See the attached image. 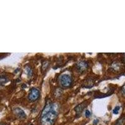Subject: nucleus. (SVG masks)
I'll return each mask as SVG.
<instances>
[{
  "mask_svg": "<svg viewBox=\"0 0 125 125\" xmlns=\"http://www.w3.org/2000/svg\"><path fill=\"white\" fill-rule=\"evenodd\" d=\"M56 106L53 103H48L43 109L40 118L41 125H53L56 120L58 112Z\"/></svg>",
  "mask_w": 125,
  "mask_h": 125,
  "instance_id": "nucleus-1",
  "label": "nucleus"
},
{
  "mask_svg": "<svg viewBox=\"0 0 125 125\" xmlns=\"http://www.w3.org/2000/svg\"><path fill=\"white\" fill-rule=\"evenodd\" d=\"M59 83L60 85L64 88H68L71 85L72 78L69 74H63L59 78Z\"/></svg>",
  "mask_w": 125,
  "mask_h": 125,
  "instance_id": "nucleus-2",
  "label": "nucleus"
},
{
  "mask_svg": "<svg viewBox=\"0 0 125 125\" xmlns=\"http://www.w3.org/2000/svg\"><path fill=\"white\" fill-rule=\"evenodd\" d=\"M40 96V91L36 88H33L30 90L28 98L30 101H35L38 100Z\"/></svg>",
  "mask_w": 125,
  "mask_h": 125,
  "instance_id": "nucleus-3",
  "label": "nucleus"
},
{
  "mask_svg": "<svg viewBox=\"0 0 125 125\" xmlns=\"http://www.w3.org/2000/svg\"><path fill=\"white\" fill-rule=\"evenodd\" d=\"M88 67V62L85 61H78L76 64V68L80 72H83L85 71Z\"/></svg>",
  "mask_w": 125,
  "mask_h": 125,
  "instance_id": "nucleus-4",
  "label": "nucleus"
},
{
  "mask_svg": "<svg viewBox=\"0 0 125 125\" xmlns=\"http://www.w3.org/2000/svg\"><path fill=\"white\" fill-rule=\"evenodd\" d=\"M13 113L20 119H24L26 117V115L24 113V111L20 108H18V107L14 108L13 109Z\"/></svg>",
  "mask_w": 125,
  "mask_h": 125,
  "instance_id": "nucleus-5",
  "label": "nucleus"
},
{
  "mask_svg": "<svg viewBox=\"0 0 125 125\" xmlns=\"http://www.w3.org/2000/svg\"><path fill=\"white\" fill-rule=\"evenodd\" d=\"M84 107H85V104H84V103H82L78 104V106H76L74 108V111L76 112V114L78 115H80L81 113H82Z\"/></svg>",
  "mask_w": 125,
  "mask_h": 125,
  "instance_id": "nucleus-6",
  "label": "nucleus"
},
{
  "mask_svg": "<svg viewBox=\"0 0 125 125\" xmlns=\"http://www.w3.org/2000/svg\"><path fill=\"white\" fill-rule=\"evenodd\" d=\"M9 79L7 76L4 75H0V86L4 85L8 82Z\"/></svg>",
  "mask_w": 125,
  "mask_h": 125,
  "instance_id": "nucleus-7",
  "label": "nucleus"
},
{
  "mask_svg": "<svg viewBox=\"0 0 125 125\" xmlns=\"http://www.w3.org/2000/svg\"><path fill=\"white\" fill-rule=\"evenodd\" d=\"M125 118L124 117H121L117 121L116 123V125H123L124 123H125Z\"/></svg>",
  "mask_w": 125,
  "mask_h": 125,
  "instance_id": "nucleus-8",
  "label": "nucleus"
},
{
  "mask_svg": "<svg viewBox=\"0 0 125 125\" xmlns=\"http://www.w3.org/2000/svg\"><path fill=\"white\" fill-rule=\"evenodd\" d=\"M26 74H27L28 77L31 76L32 74H33V70H32V69L30 67H27L26 68Z\"/></svg>",
  "mask_w": 125,
  "mask_h": 125,
  "instance_id": "nucleus-9",
  "label": "nucleus"
},
{
  "mask_svg": "<svg viewBox=\"0 0 125 125\" xmlns=\"http://www.w3.org/2000/svg\"><path fill=\"white\" fill-rule=\"evenodd\" d=\"M119 109H120V106L115 107V109L113 110V113L114 114H115V115H117V114L118 113V112H119Z\"/></svg>",
  "mask_w": 125,
  "mask_h": 125,
  "instance_id": "nucleus-10",
  "label": "nucleus"
},
{
  "mask_svg": "<svg viewBox=\"0 0 125 125\" xmlns=\"http://www.w3.org/2000/svg\"><path fill=\"white\" fill-rule=\"evenodd\" d=\"M48 65V62H46V61H44V62L43 63V66H42L43 70H45L46 68H47Z\"/></svg>",
  "mask_w": 125,
  "mask_h": 125,
  "instance_id": "nucleus-11",
  "label": "nucleus"
},
{
  "mask_svg": "<svg viewBox=\"0 0 125 125\" xmlns=\"http://www.w3.org/2000/svg\"><path fill=\"white\" fill-rule=\"evenodd\" d=\"M121 92L123 95L124 96H125V84L122 87V88H121Z\"/></svg>",
  "mask_w": 125,
  "mask_h": 125,
  "instance_id": "nucleus-12",
  "label": "nucleus"
},
{
  "mask_svg": "<svg viewBox=\"0 0 125 125\" xmlns=\"http://www.w3.org/2000/svg\"><path fill=\"white\" fill-rule=\"evenodd\" d=\"M91 115V113H90V111H89V110H86V112H85V116L86 117H89Z\"/></svg>",
  "mask_w": 125,
  "mask_h": 125,
  "instance_id": "nucleus-13",
  "label": "nucleus"
},
{
  "mask_svg": "<svg viewBox=\"0 0 125 125\" xmlns=\"http://www.w3.org/2000/svg\"><path fill=\"white\" fill-rule=\"evenodd\" d=\"M98 123V119H94L93 121V125H96Z\"/></svg>",
  "mask_w": 125,
  "mask_h": 125,
  "instance_id": "nucleus-14",
  "label": "nucleus"
},
{
  "mask_svg": "<svg viewBox=\"0 0 125 125\" xmlns=\"http://www.w3.org/2000/svg\"><path fill=\"white\" fill-rule=\"evenodd\" d=\"M124 59H125V56H124Z\"/></svg>",
  "mask_w": 125,
  "mask_h": 125,
  "instance_id": "nucleus-15",
  "label": "nucleus"
}]
</instances>
